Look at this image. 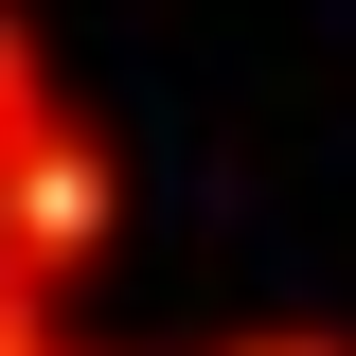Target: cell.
<instances>
[{
	"label": "cell",
	"instance_id": "3957f363",
	"mask_svg": "<svg viewBox=\"0 0 356 356\" xmlns=\"http://www.w3.org/2000/svg\"><path fill=\"white\" fill-rule=\"evenodd\" d=\"M0 356H107V339H72V303H18L0 285Z\"/></svg>",
	"mask_w": 356,
	"mask_h": 356
},
{
	"label": "cell",
	"instance_id": "7a4b0ae2",
	"mask_svg": "<svg viewBox=\"0 0 356 356\" xmlns=\"http://www.w3.org/2000/svg\"><path fill=\"white\" fill-rule=\"evenodd\" d=\"M54 107H72V89H54V36H36V18H0V143L54 125Z\"/></svg>",
	"mask_w": 356,
	"mask_h": 356
},
{
	"label": "cell",
	"instance_id": "6da1fadb",
	"mask_svg": "<svg viewBox=\"0 0 356 356\" xmlns=\"http://www.w3.org/2000/svg\"><path fill=\"white\" fill-rule=\"evenodd\" d=\"M107 232H125V161H107L89 107H54V125L0 143V285L18 303H72L89 267H107Z\"/></svg>",
	"mask_w": 356,
	"mask_h": 356
},
{
	"label": "cell",
	"instance_id": "277c9868",
	"mask_svg": "<svg viewBox=\"0 0 356 356\" xmlns=\"http://www.w3.org/2000/svg\"><path fill=\"white\" fill-rule=\"evenodd\" d=\"M196 356H356V339H321V321H232V339H196Z\"/></svg>",
	"mask_w": 356,
	"mask_h": 356
}]
</instances>
